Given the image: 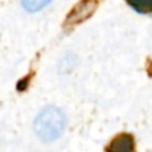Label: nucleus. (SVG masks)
<instances>
[{
	"label": "nucleus",
	"instance_id": "nucleus-1",
	"mask_svg": "<svg viewBox=\"0 0 152 152\" xmlns=\"http://www.w3.org/2000/svg\"><path fill=\"white\" fill-rule=\"evenodd\" d=\"M66 128V115L58 107H45L36 116L34 123V129L36 136L42 142L51 143L60 137Z\"/></svg>",
	"mask_w": 152,
	"mask_h": 152
},
{
	"label": "nucleus",
	"instance_id": "nucleus-2",
	"mask_svg": "<svg viewBox=\"0 0 152 152\" xmlns=\"http://www.w3.org/2000/svg\"><path fill=\"white\" fill-rule=\"evenodd\" d=\"M97 0H81L67 18V24H79L83 20L88 19L96 10Z\"/></svg>",
	"mask_w": 152,
	"mask_h": 152
},
{
	"label": "nucleus",
	"instance_id": "nucleus-3",
	"mask_svg": "<svg viewBox=\"0 0 152 152\" xmlns=\"http://www.w3.org/2000/svg\"><path fill=\"white\" fill-rule=\"evenodd\" d=\"M107 152H136L135 139L131 134H120L108 144Z\"/></svg>",
	"mask_w": 152,
	"mask_h": 152
},
{
	"label": "nucleus",
	"instance_id": "nucleus-4",
	"mask_svg": "<svg viewBox=\"0 0 152 152\" xmlns=\"http://www.w3.org/2000/svg\"><path fill=\"white\" fill-rule=\"evenodd\" d=\"M127 4L137 13H152V0H126Z\"/></svg>",
	"mask_w": 152,
	"mask_h": 152
},
{
	"label": "nucleus",
	"instance_id": "nucleus-5",
	"mask_svg": "<svg viewBox=\"0 0 152 152\" xmlns=\"http://www.w3.org/2000/svg\"><path fill=\"white\" fill-rule=\"evenodd\" d=\"M51 0H21L23 8L28 12H37V11L43 10L45 5H48Z\"/></svg>",
	"mask_w": 152,
	"mask_h": 152
},
{
	"label": "nucleus",
	"instance_id": "nucleus-6",
	"mask_svg": "<svg viewBox=\"0 0 152 152\" xmlns=\"http://www.w3.org/2000/svg\"><path fill=\"white\" fill-rule=\"evenodd\" d=\"M27 84H28V79H24V80H21L20 83L18 84V89H19V91H20V89H24Z\"/></svg>",
	"mask_w": 152,
	"mask_h": 152
}]
</instances>
